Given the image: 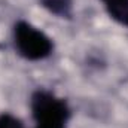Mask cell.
Masks as SVG:
<instances>
[{"mask_svg":"<svg viewBox=\"0 0 128 128\" xmlns=\"http://www.w3.org/2000/svg\"><path fill=\"white\" fill-rule=\"evenodd\" d=\"M32 113L36 121L34 128H66L70 109L63 98L39 90L32 96Z\"/></svg>","mask_w":128,"mask_h":128,"instance_id":"cell-1","label":"cell"},{"mask_svg":"<svg viewBox=\"0 0 128 128\" xmlns=\"http://www.w3.org/2000/svg\"><path fill=\"white\" fill-rule=\"evenodd\" d=\"M14 42L18 54L30 61H37L49 57L54 49L52 40L43 32L37 30L26 21H18L15 24Z\"/></svg>","mask_w":128,"mask_h":128,"instance_id":"cell-2","label":"cell"},{"mask_svg":"<svg viewBox=\"0 0 128 128\" xmlns=\"http://www.w3.org/2000/svg\"><path fill=\"white\" fill-rule=\"evenodd\" d=\"M109 15L119 24L128 27V0H101Z\"/></svg>","mask_w":128,"mask_h":128,"instance_id":"cell-3","label":"cell"},{"mask_svg":"<svg viewBox=\"0 0 128 128\" xmlns=\"http://www.w3.org/2000/svg\"><path fill=\"white\" fill-rule=\"evenodd\" d=\"M40 4L57 16H61V18L72 16L73 0H40Z\"/></svg>","mask_w":128,"mask_h":128,"instance_id":"cell-4","label":"cell"},{"mask_svg":"<svg viewBox=\"0 0 128 128\" xmlns=\"http://www.w3.org/2000/svg\"><path fill=\"white\" fill-rule=\"evenodd\" d=\"M0 128H24V125L18 118L9 113H3L0 115Z\"/></svg>","mask_w":128,"mask_h":128,"instance_id":"cell-5","label":"cell"}]
</instances>
